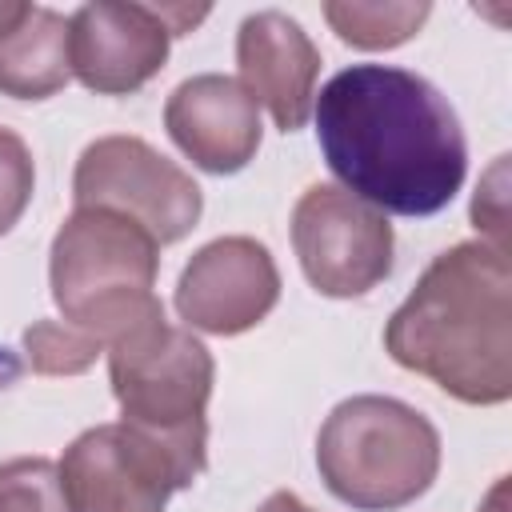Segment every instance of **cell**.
I'll return each mask as SVG.
<instances>
[{
    "instance_id": "obj_13",
    "label": "cell",
    "mask_w": 512,
    "mask_h": 512,
    "mask_svg": "<svg viewBox=\"0 0 512 512\" xmlns=\"http://www.w3.org/2000/svg\"><path fill=\"white\" fill-rule=\"evenodd\" d=\"M68 80V16L28 4L24 16L0 36V92L12 100H48Z\"/></svg>"
},
{
    "instance_id": "obj_21",
    "label": "cell",
    "mask_w": 512,
    "mask_h": 512,
    "mask_svg": "<svg viewBox=\"0 0 512 512\" xmlns=\"http://www.w3.org/2000/svg\"><path fill=\"white\" fill-rule=\"evenodd\" d=\"M24 8H28V4H16V0H0V36H4V32H8V28L20 20V16H24Z\"/></svg>"
},
{
    "instance_id": "obj_5",
    "label": "cell",
    "mask_w": 512,
    "mask_h": 512,
    "mask_svg": "<svg viewBox=\"0 0 512 512\" xmlns=\"http://www.w3.org/2000/svg\"><path fill=\"white\" fill-rule=\"evenodd\" d=\"M108 380L124 424H136L192 452H208L204 408L212 396L216 364L188 328L168 324L164 312L128 328L108 344Z\"/></svg>"
},
{
    "instance_id": "obj_16",
    "label": "cell",
    "mask_w": 512,
    "mask_h": 512,
    "mask_svg": "<svg viewBox=\"0 0 512 512\" xmlns=\"http://www.w3.org/2000/svg\"><path fill=\"white\" fill-rule=\"evenodd\" d=\"M0 512H68L60 472L44 456H16L0 464Z\"/></svg>"
},
{
    "instance_id": "obj_9",
    "label": "cell",
    "mask_w": 512,
    "mask_h": 512,
    "mask_svg": "<svg viewBox=\"0 0 512 512\" xmlns=\"http://www.w3.org/2000/svg\"><path fill=\"white\" fill-rule=\"evenodd\" d=\"M392 224L336 184H312L292 208V248L320 296H368L392 272Z\"/></svg>"
},
{
    "instance_id": "obj_2",
    "label": "cell",
    "mask_w": 512,
    "mask_h": 512,
    "mask_svg": "<svg viewBox=\"0 0 512 512\" xmlns=\"http://www.w3.org/2000/svg\"><path fill=\"white\" fill-rule=\"evenodd\" d=\"M384 352L460 404L512 396V264L488 240L440 252L384 324Z\"/></svg>"
},
{
    "instance_id": "obj_4",
    "label": "cell",
    "mask_w": 512,
    "mask_h": 512,
    "mask_svg": "<svg viewBox=\"0 0 512 512\" xmlns=\"http://www.w3.org/2000/svg\"><path fill=\"white\" fill-rule=\"evenodd\" d=\"M316 468L340 504L356 512H396L432 488L440 472V432L396 396H348L320 424Z\"/></svg>"
},
{
    "instance_id": "obj_7",
    "label": "cell",
    "mask_w": 512,
    "mask_h": 512,
    "mask_svg": "<svg viewBox=\"0 0 512 512\" xmlns=\"http://www.w3.org/2000/svg\"><path fill=\"white\" fill-rule=\"evenodd\" d=\"M72 200L76 208H112L136 220L156 244L184 240L204 212L200 184L140 136L92 140L76 160Z\"/></svg>"
},
{
    "instance_id": "obj_19",
    "label": "cell",
    "mask_w": 512,
    "mask_h": 512,
    "mask_svg": "<svg viewBox=\"0 0 512 512\" xmlns=\"http://www.w3.org/2000/svg\"><path fill=\"white\" fill-rule=\"evenodd\" d=\"M256 512H316V508H308L296 492H272Z\"/></svg>"
},
{
    "instance_id": "obj_10",
    "label": "cell",
    "mask_w": 512,
    "mask_h": 512,
    "mask_svg": "<svg viewBox=\"0 0 512 512\" xmlns=\"http://www.w3.org/2000/svg\"><path fill=\"white\" fill-rule=\"evenodd\" d=\"M280 300V268L252 236H220L204 244L176 280V312L188 332L240 336L256 328Z\"/></svg>"
},
{
    "instance_id": "obj_20",
    "label": "cell",
    "mask_w": 512,
    "mask_h": 512,
    "mask_svg": "<svg viewBox=\"0 0 512 512\" xmlns=\"http://www.w3.org/2000/svg\"><path fill=\"white\" fill-rule=\"evenodd\" d=\"M504 496H508V480H496V484H492V492L484 496L480 512H504Z\"/></svg>"
},
{
    "instance_id": "obj_15",
    "label": "cell",
    "mask_w": 512,
    "mask_h": 512,
    "mask_svg": "<svg viewBox=\"0 0 512 512\" xmlns=\"http://www.w3.org/2000/svg\"><path fill=\"white\" fill-rule=\"evenodd\" d=\"M104 344L64 320H32L24 328V360L36 376H80L96 364Z\"/></svg>"
},
{
    "instance_id": "obj_14",
    "label": "cell",
    "mask_w": 512,
    "mask_h": 512,
    "mask_svg": "<svg viewBox=\"0 0 512 512\" xmlns=\"http://www.w3.org/2000/svg\"><path fill=\"white\" fill-rule=\"evenodd\" d=\"M432 16L428 0H328L324 20L328 28L364 52H388L408 44L424 20Z\"/></svg>"
},
{
    "instance_id": "obj_17",
    "label": "cell",
    "mask_w": 512,
    "mask_h": 512,
    "mask_svg": "<svg viewBox=\"0 0 512 512\" xmlns=\"http://www.w3.org/2000/svg\"><path fill=\"white\" fill-rule=\"evenodd\" d=\"M32 188H36V168L28 144L12 128H0V236L12 232V224L24 216Z\"/></svg>"
},
{
    "instance_id": "obj_1",
    "label": "cell",
    "mask_w": 512,
    "mask_h": 512,
    "mask_svg": "<svg viewBox=\"0 0 512 512\" xmlns=\"http://www.w3.org/2000/svg\"><path fill=\"white\" fill-rule=\"evenodd\" d=\"M316 144L344 192L396 216H436L468 176L448 96L396 64H352L312 100Z\"/></svg>"
},
{
    "instance_id": "obj_11",
    "label": "cell",
    "mask_w": 512,
    "mask_h": 512,
    "mask_svg": "<svg viewBox=\"0 0 512 512\" xmlns=\"http://www.w3.org/2000/svg\"><path fill=\"white\" fill-rule=\"evenodd\" d=\"M164 128L172 144L212 176L248 168L264 136L260 104L224 72H200L176 84L164 104Z\"/></svg>"
},
{
    "instance_id": "obj_3",
    "label": "cell",
    "mask_w": 512,
    "mask_h": 512,
    "mask_svg": "<svg viewBox=\"0 0 512 512\" xmlns=\"http://www.w3.org/2000/svg\"><path fill=\"white\" fill-rule=\"evenodd\" d=\"M160 272V244L112 208H76L48 252V284L64 324L96 336L108 352L116 336L160 316L152 292Z\"/></svg>"
},
{
    "instance_id": "obj_12",
    "label": "cell",
    "mask_w": 512,
    "mask_h": 512,
    "mask_svg": "<svg viewBox=\"0 0 512 512\" xmlns=\"http://www.w3.org/2000/svg\"><path fill=\"white\" fill-rule=\"evenodd\" d=\"M236 68L244 92L264 104L280 132H296L312 116L320 48L312 36L276 8L244 16L236 32Z\"/></svg>"
},
{
    "instance_id": "obj_8",
    "label": "cell",
    "mask_w": 512,
    "mask_h": 512,
    "mask_svg": "<svg viewBox=\"0 0 512 512\" xmlns=\"http://www.w3.org/2000/svg\"><path fill=\"white\" fill-rule=\"evenodd\" d=\"M204 16V4H84L68 16V68L96 96H132L164 68L172 36L192 32Z\"/></svg>"
},
{
    "instance_id": "obj_18",
    "label": "cell",
    "mask_w": 512,
    "mask_h": 512,
    "mask_svg": "<svg viewBox=\"0 0 512 512\" xmlns=\"http://www.w3.org/2000/svg\"><path fill=\"white\" fill-rule=\"evenodd\" d=\"M508 156H496V164L480 176L476 196H472V224L484 232L492 248L508 252Z\"/></svg>"
},
{
    "instance_id": "obj_6",
    "label": "cell",
    "mask_w": 512,
    "mask_h": 512,
    "mask_svg": "<svg viewBox=\"0 0 512 512\" xmlns=\"http://www.w3.org/2000/svg\"><path fill=\"white\" fill-rule=\"evenodd\" d=\"M204 464L208 452L116 420L80 432L56 472L68 512H164L172 492L192 488Z\"/></svg>"
}]
</instances>
